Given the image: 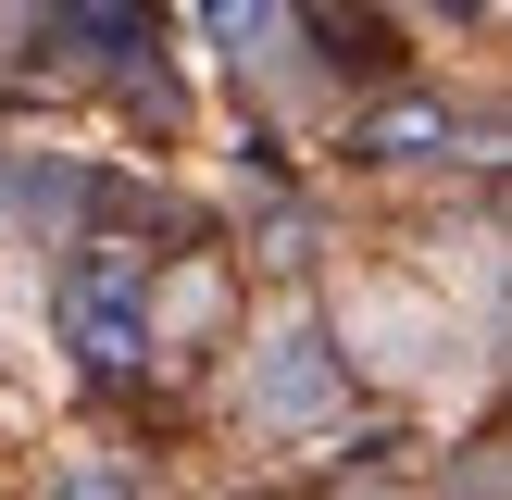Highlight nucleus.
<instances>
[{
  "label": "nucleus",
  "instance_id": "obj_5",
  "mask_svg": "<svg viewBox=\"0 0 512 500\" xmlns=\"http://www.w3.org/2000/svg\"><path fill=\"white\" fill-rule=\"evenodd\" d=\"M200 25H213V50H238V63H275V50H288V0H200Z\"/></svg>",
  "mask_w": 512,
  "mask_h": 500
},
{
  "label": "nucleus",
  "instance_id": "obj_6",
  "mask_svg": "<svg viewBox=\"0 0 512 500\" xmlns=\"http://www.w3.org/2000/svg\"><path fill=\"white\" fill-rule=\"evenodd\" d=\"M50 500H138V488H125V463H75V475H63Z\"/></svg>",
  "mask_w": 512,
  "mask_h": 500
},
{
  "label": "nucleus",
  "instance_id": "obj_1",
  "mask_svg": "<svg viewBox=\"0 0 512 500\" xmlns=\"http://www.w3.org/2000/svg\"><path fill=\"white\" fill-rule=\"evenodd\" d=\"M63 338L88 350L100 375H138L150 363V275H138V250H75V275H63Z\"/></svg>",
  "mask_w": 512,
  "mask_h": 500
},
{
  "label": "nucleus",
  "instance_id": "obj_3",
  "mask_svg": "<svg viewBox=\"0 0 512 500\" xmlns=\"http://www.w3.org/2000/svg\"><path fill=\"white\" fill-rule=\"evenodd\" d=\"M325 400H338V363H325L313 325H288V338H275V363H263V413L300 425V413H325Z\"/></svg>",
  "mask_w": 512,
  "mask_h": 500
},
{
  "label": "nucleus",
  "instance_id": "obj_2",
  "mask_svg": "<svg viewBox=\"0 0 512 500\" xmlns=\"http://www.w3.org/2000/svg\"><path fill=\"white\" fill-rule=\"evenodd\" d=\"M38 25L88 63H138L150 50V0H38Z\"/></svg>",
  "mask_w": 512,
  "mask_h": 500
},
{
  "label": "nucleus",
  "instance_id": "obj_4",
  "mask_svg": "<svg viewBox=\"0 0 512 500\" xmlns=\"http://www.w3.org/2000/svg\"><path fill=\"white\" fill-rule=\"evenodd\" d=\"M350 150H363V163H438V150H450V113H438V100H388V113L350 125Z\"/></svg>",
  "mask_w": 512,
  "mask_h": 500
}]
</instances>
